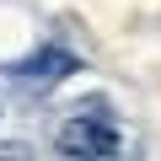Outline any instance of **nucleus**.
<instances>
[{
	"instance_id": "nucleus-1",
	"label": "nucleus",
	"mask_w": 161,
	"mask_h": 161,
	"mask_svg": "<svg viewBox=\"0 0 161 161\" xmlns=\"http://www.w3.org/2000/svg\"><path fill=\"white\" fill-rule=\"evenodd\" d=\"M54 150L64 161H118L124 156V134L108 113H75L54 129Z\"/></svg>"
},
{
	"instance_id": "nucleus-2",
	"label": "nucleus",
	"mask_w": 161,
	"mask_h": 161,
	"mask_svg": "<svg viewBox=\"0 0 161 161\" xmlns=\"http://www.w3.org/2000/svg\"><path fill=\"white\" fill-rule=\"evenodd\" d=\"M80 59L70 54V48H38L32 59H22L16 64V75H27V80H59V75H70Z\"/></svg>"
},
{
	"instance_id": "nucleus-3",
	"label": "nucleus",
	"mask_w": 161,
	"mask_h": 161,
	"mask_svg": "<svg viewBox=\"0 0 161 161\" xmlns=\"http://www.w3.org/2000/svg\"><path fill=\"white\" fill-rule=\"evenodd\" d=\"M0 161H32V156H27L22 145H0Z\"/></svg>"
}]
</instances>
